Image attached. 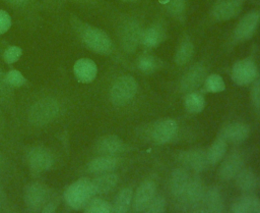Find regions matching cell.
<instances>
[{
	"mask_svg": "<svg viewBox=\"0 0 260 213\" xmlns=\"http://www.w3.org/2000/svg\"><path fill=\"white\" fill-rule=\"evenodd\" d=\"M162 65L161 60L149 53H143L136 59V67L145 74H150L158 70Z\"/></svg>",
	"mask_w": 260,
	"mask_h": 213,
	"instance_id": "cell-27",
	"label": "cell"
},
{
	"mask_svg": "<svg viewBox=\"0 0 260 213\" xmlns=\"http://www.w3.org/2000/svg\"><path fill=\"white\" fill-rule=\"evenodd\" d=\"M26 161L32 171L40 173L52 168L54 157L48 149L44 147H35L28 151Z\"/></svg>",
	"mask_w": 260,
	"mask_h": 213,
	"instance_id": "cell-11",
	"label": "cell"
},
{
	"mask_svg": "<svg viewBox=\"0 0 260 213\" xmlns=\"http://www.w3.org/2000/svg\"><path fill=\"white\" fill-rule=\"evenodd\" d=\"M119 177L114 172L101 173L91 180L94 195H103L112 191L118 183Z\"/></svg>",
	"mask_w": 260,
	"mask_h": 213,
	"instance_id": "cell-22",
	"label": "cell"
},
{
	"mask_svg": "<svg viewBox=\"0 0 260 213\" xmlns=\"http://www.w3.org/2000/svg\"><path fill=\"white\" fill-rule=\"evenodd\" d=\"M236 184L243 192H251L257 185V177L250 168H242L236 175Z\"/></svg>",
	"mask_w": 260,
	"mask_h": 213,
	"instance_id": "cell-28",
	"label": "cell"
},
{
	"mask_svg": "<svg viewBox=\"0 0 260 213\" xmlns=\"http://www.w3.org/2000/svg\"><path fill=\"white\" fill-rule=\"evenodd\" d=\"M70 25L79 42L89 51L104 56L114 53V43L104 30L85 22L73 14L70 16Z\"/></svg>",
	"mask_w": 260,
	"mask_h": 213,
	"instance_id": "cell-1",
	"label": "cell"
},
{
	"mask_svg": "<svg viewBox=\"0 0 260 213\" xmlns=\"http://www.w3.org/2000/svg\"><path fill=\"white\" fill-rule=\"evenodd\" d=\"M246 0H218L212 6L210 16L215 21H226L240 14Z\"/></svg>",
	"mask_w": 260,
	"mask_h": 213,
	"instance_id": "cell-9",
	"label": "cell"
},
{
	"mask_svg": "<svg viewBox=\"0 0 260 213\" xmlns=\"http://www.w3.org/2000/svg\"><path fill=\"white\" fill-rule=\"evenodd\" d=\"M73 74L79 83L89 84L96 77V63L90 58H79L73 64Z\"/></svg>",
	"mask_w": 260,
	"mask_h": 213,
	"instance_id": "cell-16",
	"label": "cell"
},
{
	"mask_svg": "<svg viewBox=\"0 0 260 213\" xmlns=\"http://www.w3.org/2000/svg\"><path fill=\"white\" fill-rule=\"evenodd\" d=\"M244 159L241 153L233 152L231 153L221 163L218 169V175L222 180H230L235 178L239 171L243 168Z\"/></svg>",
	"mask_w": 260,
	"mask_h": 213,
	"instance_id": "cell-17",
	"label": "cell"
},
{
	"mask_svg": "<svg viewBox=\"0 0 260 213\" xmlns=\"http://www.w3.org/2000/svg\"><path fill=\"white\" fill-rule=\"evenodd\" d=\"M125 149V144L121 138L115 135L102 137L95 145V150L102 155H116Z\"/></svg>",
	"mask_w": 260,
	"mask_h": 213,
	"instance_id": "cell-19",
	"label": "cell"
},
{
	"mask_svg": "<svg viewBox=\"0 0 260 213\" xmlns=\"http://www.w3.org/2000/svg\"><path fill=\"white\" fill-rule=\"evenodd\" d=\"M69 1H74V2H82V3H93L95 0H69Z\"/></svg>",
	"mask_w": 260,
	"mask_h": 213,
	"instance_id": "cell-41",
	"label": "cell"
},
{
	"mask_svg": "<svg viewBox=\"0 0 260 213\" xmlns=\"http://www.w3.org/2000/svg\"><path fill=\"white\" fill-rule=\"evenodd\" d=\"M232 79L238 86H247L252 84L258 75V67L251 57L240 59L232 66Z\"/></svg>",
	"mask_w": 260,
	"mask_h": 213,
	"instance_id": "cell-7",
	"label": "cell"
},
{
	"mask_svg": "<svg viewBox=\"0 0 260 213\" xmlns=\"http://www.w3.org/2000/svg\"><path fill=\"white\" fill-rule=\"evenodd\" d=\"M120 1L125 2V3H136V2H138L139 0H120Z\"/></svg>",
	"mask_w": 260,
	"mask_h": 213,
	"instance_id": "cell-42",
	"label": "cell"
},
{
	"mask_svg": "<svg viewBox=\"0 0 260 213\" xmlns=\"http://www.w3.org/2000/svg\"><path fill=\"white\" fill-rule=\"evenodd\" d=\"M250 134L249 126L243 122H234L228 124L221 130V138L228 143L239 144L244 142Z\"/></svg>",
	"mask_w": 260,
	"mask_h": 213,
	"instance_id": "cell-20",
	"label": "cell"
},
{
	"mask_svg": "<svg viewBox=\"0 0 260 213\" xmlns=\"http://www.w3.org/2000/svg\"><path fill=\"white\" fill-rule=\"evenodd\" d=\"M119 164V160L115 155H101L87 164V170L91 173H105L113 171Z\"/></svg>",
	"mask_w": 260,
	"mask_h": 213,
	"instance_id": "cell-21",
	"label": "cell"
},
{
	"mask_svg": "<svg viewBox=\"0 0 260 213\" xmlns=\"http://www.w3.org/2000/svg\"><path fill=\"white\" fill-rule=\"evenodd\" d=\"M167 7L168 13L176 19L183 20L186 14L187 0H169V2L164 5Z\"/></svg>",
	"mask_w": 260,
	"mask_h": 213,
	"instance_id": "cell-32",
	"label": "cell"
},
{
	"mask_svg": "<svg viewBox=\"0 0 260 213\" xmlns=\"http://www.w3.org/2000/svg\"><path fill=\"white\" fill-rule=\"evenodd\" d=\"M189 174L186 169L179 167L173 170L170 180L171 193L175 197H182L189 182Z\"/></svg>",
	"mask_w": 260,
	"mask_h": 213,
	"instance_id": "cell-23",
	"label": "cell"
},
{
	"mask_svg": "<svg viewBox=\"0 0 260 213\" xmlns=\"http://www.w3.org/2000/svg\"><path fill=\"white\" fill-rule=\"evenodd\" d=\"M49 190L41 182H31L24 189L23 200L25 206L31 211H42L48 203Z\"/></svg>",
	"mask_w": 260,
	"mask_h": 213,
	"instance_id": "cell-8",
	"label": "cell"
},
{
	"mask_svg": "<svg viewBox=\"0 0 260 213\" xmlns=\"http://www.w3.org/2000/svg\"><path fill=\"white\" fill-rule=\"evenodd\" d=\"M12 25V19L10 14L4 10L0 9V36L7 33Z\"/></svg>",
	"mask_w": 260,
	"mask_h": 213,
	"instance_id": "cell-39",
	"label": "cell"
},
{
	"mask_svg": "<svg viewBox=\"0 0 260 213\" xmlns=\"http://www.w3.org/2000/svg\"><path fill=\"white\" fill-rule=\"evenodd\" d=\"M179 160L183 165L197 172L203 171L209 164L206 153L202 150H189L182 152L179 155Z\"/></svg>",
	"mask_w": 260,
	"mask_h": 213,
	"instance_id": "cell-18",
	"label": "cell"
},
{
	"mask_svg": "<svg viewBox=\"0 0 260 213\" xmlns=\"http://www.w3.org/2000/svg\"><path fill=\"white\" fill-rule=\"evenodd\" d=\"M194 44L189 37H185L177 47L174 55V61L178 66H183L189 63L194 55Z\"/></svg>",
	"mask_w": 260,
	"mask_h": 213,
	"instance_id": "cell-25",
	"label": "cell"
},
{
	"mask_svg": "<svg viewBox=\"0 0 260 213\" xmlns=\"http://www.w3.org/2000/svg\"><path fill=\"white\" fill-rule=\"evenodd\" d=\"M260 25V9L252 10L240 18L232 33L233 44L250 40Z\"/></svg>",
	"mask_w": 260,
	"mask_h": 213,
	"instance_id": "cell-6",
	"label": "cell"
},
{
	"mask_svg": "<svg viewBox=\"0 0 260 213\" xmlns=\"http://www.w3.org/2000/svg\"><path fill=\"white\" fill-rule=\"evenodd\" d=\"M93 196L94 192L92 183L87 177L78 178L69 184L64 192V200L66 204L74 210L84 209Z\"/></svg>",
	"mask_w": 260,
	"mask_h": 213,
	"instance_id": "cell-2",
	"label": "cell"
},
{
	"mask_svg": "<svg viewBox=\"0 0 260 213\" xmlns=\"http://www.w3.org/2000/svg\"><path fill=\"white\" fill-rule=\"evenodd\" d=\"M166 206H167V203H166V199L158 195V196H155L151 199V201L149 202L145 212H151V213H161V212H165L166 210Z\"/></svg>",
	"mask_w": 260,
	"mask_h": 213,
	"instance_id": "cell-38",
	"label": "cell"
},
{
	"mask_svg": "<svg viewBox=\"0 0 260 213\" xmlns=\"http://www.w3.org/2000/svg\"><path fill=\"white\" fill-rule=\"evenodd\" d=\"M158 1V3H160L161 5H166L168 2H169V0H157Z\"/></svg>",
	"mask_w": 260,
	"mask_h": 213,
	"instance_id": "cell-43",
	"label": "cell"
},
{
	"mask_svg": "<svg viewBox=\"0 0 260 213\" xmlns=\"http://www.w3.org/2000/svg\"><path fill=\"white\" fill-rule=\"evenodd\" d=\"M156 192V185L153 180L146 179L142 181L134 195L133 209L135 212H143L146 210L149 202L154 197Z\"/></svg>",
	"mask_w": 260,
	"mask_h": 213,
	"instance_id": "cell-15",
	"label": "cell"
},
{
	"mask_svg": "<svg viewBox=\"0 0 260 213\" xmlns=\"http://www.w3.org/2000/svg\"><path fill=\"white\" fill-rule=\"evenodd\" d=\"M142 26L138 20L132 17L125 18L119 25L118 37L122 50L125 53H134L140 45Z\"/></svg>",
	"mask_w": 260,
	"mask_h": 213,
	"instance_id": "cell-3",
	"label": "cell"
},
{
	"mask_svg": "<svg viewBox=\"0 0 260 213\" xmlns=\"http://www.w3.org/2000/svg\"><path fill=\"white\" fill-rule=\"evenodd\" d=\"M59 103L54 98H43L37 101L28 112V120L31 124L42 126L53 121L59 113Z\"/></svg>",
	"mask_w": 260,
	"mask_h": 213,
	"instance_id": "cell-4",
	"label": "cell"
},
{
	"mask_svg": "<svg viewBox=\"0 0 260 213\" xmlns=\"http://www.w3.org/2000/svg\"><path fill=\"white\" fill-rule=\"evenodd\" d=\"M204 211L207 212H222L223 211V200L220 191L216 187H212L207 190L203 198Z\"/></svg>",
	"mask_w": 260,
	"mask_h": 213,
	"instance_id": "cell-26",
	"label": "cell"
},
{
	"mask_svg": "<svg viewBox=\"0 0 260 213\" xmlns=\"http://www.w3.org/2000/svg\"><path fill=\"white\" fill-rule=\"evenodd\" d=\"M167 39V32L165 26L155 22L142 30L140 45L146 49H154L162 44Z\"/></svg>",
	"mask_w": 260,
	"mask_h": 213,
	"instance_id": "cell-13",
	"label": "cell"
},
{
	"mask_svg": "<svg viewBox=\"0 0 260 213\" xmlns=\"http://www.w3.org/2000/svg\"><path fill=\"white\" fill-rule=\"evenodd\" d=\"M84 211L87 213H110L113 212V208L112 205L104 199L91 198L84 207Z\"/></svg>",
	"mask_w": 260,
	"mask_h": 213,
	"instance_id": "cell-34",
	"label": "cell"
},
{
	"mask_svg": "<svg viewBox=\"0 0 260 213\" xmlns=\"http://www.w3.org/2000/svg\"><path fill=\"white\" fill-rule=\"evenodd\" d=\"M7 5L21 10L37 9L40 6L39 0H2Z\"/></svg>",
	"mask_w": 260,
	"mask_h": 213,
	"instance_id": "cell-37",
	"label": "cell"
},
{
	"mask_svg": "<svg viewBox=\"0 0 260 213\" xmlns=\"http://www.w3.org/2000/svg\"><path fill=\"white\" fill-rule=\"evenodd\" d=\"M132 196H133V192L131 189L125 188L121 190L116 196L114 200V204L112 205L113 212H119V213L127 212L131 205Z\"/></svg>",
	"mask_w": 260,
	"mask_h": 213,
	"instance_id": "cell-30",
	"label": "cell"
},
{
	"mask_svg": "<svg viewBox=\"0 0 260 213\" xmlns=\"http://www.w3.org/2000/svg\"><path fill=\"white\" fill-rule=\"evenodd\" d=\"M204 188L203 183L198 177H193L189 179L187 188L183 194L187 205L191 206L194 211H204L203 198H204Z\"/></svg>",
	"mask_w": 260,
	"mask_h": 213,
	"instance_id": "cell-12",
	"label": "cell"
},
{
	"mask_svg": "<svg viewBox=\"0 0 260 213\" xmlns=\"http://www.w3.org/2000/svg\"><path fill=\"white\" fill-rule=\"evenodd\" d=\"M5 81L9 87L19 88L25 84L26 78L19 70L10 69L5 73Z\"/></svg>",
	"mask_w": 260,
	"mask_h": 213,
	"instance_id": "cell-36",
	"label": "cell"
},
{
	"mask_svg": "<svg viewBox=\"0 0 260 213\" xmlns=\"http://www.w3.org/2000/svg\"><path fill=\"white\" fill-rule=\"evenodd\" d=\"M137 90V82L132 75H121L115 79L110 89V99L114 105L122 106L134 98Z\"/></svg>",
	"mask_w": 260,
	"mask_h": 213,
	"instance_id": "cell-5",
	"label": "cell"
},
{
	"mask_svg": "<svg viewBox=\"0 0 260 213\" xmlns=\"http://www.w3.org/2000/svg\"><path fill=\"white\" fill-rule=\"evenodd\" d=\"M178 131V124L174 119L157 121L151 129V139L156 144H166L172 141Z\"/></svg>",
	"mask_w": 260,
	"mask_h": 213,
	"instance_id": "cell-14",
	"label": "cell"
},
{
	"mask_svg": "<svg viewBox=\"0 0 260 213\" xmlns=\"http://www.w3.org/2000/svg\"><path fill=\"white\" fill-rule=\"evenodd\" d=\"M184 105L188 112L199 113L205 106V99L201 94L197 92H190L185 98Z\"/></svg>",
	"mask_w": 260,
	"mask_h": 213,
	"instance_id": "cell-31",
	"label": "cell"
},
{
	"mask_svg": "<svg viewBox=\"0 0 260 213\" xmlns=\"http://www.w3.org/2000/svg\"><path fill=\"white\" fill-rule=\"evenodd\" d=\"M204 89L208 93H220L225 90V84L223 78L217 73H211L206 76L204 83Z\"/></svg>",
	"mask_w": 260,
	"mask_h": 213,
	"instance_id": "cell-33",
	"label": "cell"
},
{
	"mask_svg": "<svg viewBox=\"0 0 260 213\" xmlns=\"http://www.w3.org/2000/svg\"><path fill=\"white\" fill-rule=\"evenodd\" d=\"M226 152V142L223 138H217L209 147L208 151L206 152L208 163L213 165L218 163L224 156Z\"/></svg>",
	"mask_w": 260,
	"mask_h": 213,
	"instance_id": "cell-29",
	"label": "cell"
},
{
	"mask_svg": "<svg viewBox=\"0 0 260 213\" xmlns=\"http://www.w3.org/2000/svg\"><path fill=\"white\" fill-rule=\"evenodd\" d=\"M207 76V70L202 63H195L189 67L180 81V90L185 93L194 92L203 85Z\"/></svg>",
	"mask_w": 260,
	"mask_h": 213,
	"instance_id": "cell-10",
	"label": "cell"
},
{
	"mask_svg": "<svg viewBox=\"0 0 260 213\" xmlns=\"http://www.w3.org/2000/svg\"><path fill=\"white\" fill-rule=\"evenodd\" d=\"M231 211L234 213H260V200L255 196H243L237 199Z\"/></svg>",
	"mask_w": 260,
	"mask_h": 213,
	"instance_id": "cell-24",
	"label": "cell"
},
{
	"mask_svg": "<svg viewBox=\"0 0 260 213\" xmlns=\"http://www.w3.org/2000/svg\"><path fill=\"white\" fill-rule=\"evenodd\" d=\"M251 101L256 109H260V78H256L253 82L251 89Z\"/></svg>",
	"mask_w": 260,
	"mask_h": 213,
	"instance_id": "cell-40",
	"label": "cell"
},
{
	"mask_svg": "<svg viewBox=\"0 0 260 213\" xmlns=\"http://www.w3.org/2000/svg\"><path fill=\"white\" fill-rule=\"evenodd\" d=\"M22 56V49L16 45L6 47L2 53V59L6 64H13L17 62Z\"/></svg>",
	"mask_w": 260,
	"mask_h": 213,
	"instance_id": "cell-35",
	"label": "cell"
}]
</instances>
